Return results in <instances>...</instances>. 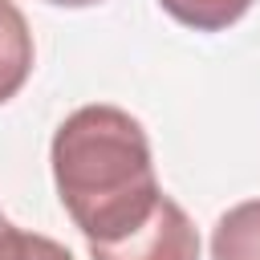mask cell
Segmentation results:
<instances>
[{
    "mask_svg": "<svg viewBox=\"0 0 260 260\" xmlns=\"http://www.w3.org/2000/svg\"><path fill=\"white\" fill-rule=\"evenodd\" d=\"M256 0H158V8L167 16H175L179 24L195 28V32H219L228 24H236Z\"/></svg>",
    "mask_w": 260,
    "mask_h": 260,
    "instance_id": "5b68a950",
    "label": "cell"
},
{
    "mask_svg": "<svg viewBox=\"0 0 260 260\" xmlns=\"http://www.w3.org/2000/svg\"><path fill=\"white\" fill-rule=\"evenodd\" d=\"M211 260H260V199H244L215 219Z\"/></svg>",
    "mask_w": 260,
    "mask_h": 260,
    "instance_id": "277c9868",
    "label": "cell"
},
{
    "mask_svg": "<svg viewBox=\"0 0 260 260\" xmlns=\"http://www.w3.org/2000/svg\"><path fill=\"white\" fill-rule=\"evenodd\" d=\"M4 223H8V219H4V215H0V228H4Z\"/></svg>",
    "mask_w": 260,
    "mask_h": 260,
    "instance_id": "ba28073f",
    "label": "cell"
},
{
    "mask_svg": "<svg viewBox=\"0 0 260 260\" xmlns=\"http://www.w3.org/2000/svg\"><path fill=\"white\" fill-rule=\"evenodd\" d=\"M61 207L89 244L134 232L158 203L162 187L142 122L118 106L73 110L49 146Z\"/></svg>",
    "mask_w": 260,
    "mask_h": 260,
    "instance_id": "6da1fadb",
    "label": "cell"
},
{
    "mask_svg": "<svg viewBox=\"0 0 260 260\" xmlns=\"http://www.w3.org/2000/svg\"><path fill=\"white\" fill-rule=\"evenodd\" d=\"M0 260H73L65 244L41 236V232H24L16 223L0 228Z\"/></svg>",
    "mask_w": 260,
    "mask_h": 260,
    "instance_id": "8992f818",
    "label": "cell"
},
{
    "mask_svg": "<svg viewBox=\"0 0 260 260\" xmlns=\"http://www.w3.org/2000/svg\"><path fill=\"white\" fill-rule=\"evenodd\" d=\"M89 260H199V232L171 195H158L154 211L134 232L89 244Z\"/></svg>",
    "mask_w": 260,
    "mask_h": 260,
    "instance_id": "7a4b0ae2",
    "label": "cell"
},
{
    "mask_svg": "<svg viewBox=\"0 0 260 260\" xmlns=\"http://www.w3.org/2000/svg\"><path fill=\"white\" fill-rule=\"evenodd\" d=\"M45 4H57V8H93L102 0H45Z\"/></svg>",
    "mask_w": 260,
    "mask_h": 260,
    "instance_id": "52a82bcc",
    "label": "cell"
},
{
    "mask_svg": "<svg viewBox=\"0 0 260 260\" xmlns=\"http://www.w3.org/2000/svg\"><path fill=\"white\" fill-rule=\"evenodd\" d=\"M32 57H37V49H32L24 12L12 0H0V106L24 89V81L32 73Z\"/></svg>",
    "mask_w": 260,
    "mask_h": 260,
    "instance_id": "3957f363",
    "label": "cell"
}]
</instances>
